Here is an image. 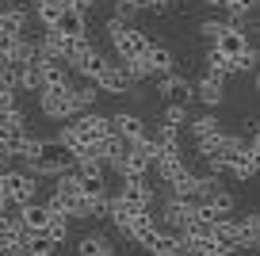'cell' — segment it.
Returning a JSON list of instances; mask_svg holds the SVG:
<instances>
[{"instance_id":"6da1fadb","label":"cell","mask_w":260,"mask_h":256,"mask_svg":"<svg viewBox=\"0 0 260 256\" xmlns=\"http://www.w3.org/2000/svg\"><path fill=\"white\" fill-rule=\"evenodd\" d=\"M107 39H111V50H115V61H138L142 54L149 50V35L138 31L130 23H119V19H107Z\"/></svg>"},{"instance_id":"7a4b0ae2","label":"cell","mask_w":260,"mask_h":256,"mask_svg":"<svg viewBox=\"0 0 260 256\" xmlns=\"http://www.w3.org/2000/svg\"><path fill=\"white\" fill-rule=\"evenodd\" d=\"M73 165V157L65 153V145L61 142H54V138H42V145H39V153L35 157H27V172H35V176H57L61 168H69Z\"/></svg>"},{"instance_id":"3957f363","label":"cell","mask_w":260,"mask_h":256,"mask_svg":"<svg viewBox=\"0 0 260 256\" xmlns=\"http://www.w3.org/2000/svg\"><path fill=\"white\" fill-rule=\"evenodd\" d=\"M39 107L50 122H69L77 115L73 104V84H57V88H42L39 92Z\"/></svg>"},{"instance_id":"277c9868","label":"cell","mask_w":260,"mask_h":256,"mask_svg":"<svg viewBox=\"0 0 260 256\" xmlns=\"http://www.w3.org/2000/svg\"><path fill=\"white\" fill-rule=\"evenodd\" d=\"M0 187H4V195H8L12 207L35 203V195H39L35 172H27V168H8V172H0Z\"/></svg>"},{"instance_id":"5b68a950","label":"cell","mask_w":260,"mask_h":256,"mask_svg":"<svg viewBox=\"0 0 260 256\" xmlns=\"http://www.w3.org/2000/svg\"><path fill=\"white\" fill-rule=\"evenodd\" d=\"M23 138H27V115H23V107L0 111V149H8L12 157H19Z\"/></svg>"},{"instance_id":"8992f818","label":"cell","mask_w":260,"mask_h":256,"mask_svg":"<svg viewBox=\"0 0 260 256\" xmlns=\"http://www.w3.org/2000/svg\"><path fill=\"white\" fill-rule=\"evenodd\" d=\"M69 122H73L77 138H81L84 145H96V142H104V138L111 134V119L100 115V111H77Z\"/></svg>"},{"instance_id":"52a82bcc","label":"cell","mask_w":260,"mask_h":256,"mask_svg":"<svg viewBox=\"0 0 260 256\" xmlns=\"http://www.w3.org/2000/svg\"><path fill=\"white\" fill-rule=\"evenodd\" d=\"M157 96L169 100V104H191L195 100V84L187 77H180V73H165L161 80H157Z\"/></svg>"},{"instance_id":"ba28073f","label":"cell","mask_w":260,"mask_h":256,"mask_svg":"<svg viewBox=\"0 0 260 256\" xmlns=\"http://www.w3.org/2000/svg\"><path fill=\"white\" fill-rule=\"evenodd\" d=\"M96 88H100V96H130L138 84H134V80L122 73L119 61H111V65H107V69L96 77Z\"/></svg>"},{"instance_id":"9c48e42d","label":"cell","mask_w":260,"mask_h":256,"mask_svg":"<svg viewBox=\"0 0 260 256\" xmlns=\"http://www.w3.org/2000/svg\"><path fill=\"white\" fill-rule=\"evenodd\" d=\"M191 214H195V199H172L169 195L157 222H165V230H172V233H184V226L191 222Z\"/></svg>"},{"instance_id":"30bf717a","label":"cell","mask_w":260,"mask_h":256,"mask_svg":"<svg viewBox=\"0 0 260 256\" xmlns=\"http://www.w3.org/2000/svg\"><path fill=\"white\" fill-rule=\"evenodd\" d=\"M241 23H245V19H241ZM241 23H234V19H226V31H222L218 39H214V46H211V50H218L222 57H237V54H241L245 46H252V42H249V35H245V27H241Z\"/></svg>"},{"instance_id":"8fae6325","label":"cell","mask_w":260,"mask_h":256,"mask_svg":"<svg viewBox=\"0 0 260 256\" xmlns=\"http://www.w3.org/2000/svg\"><path fill=\"white\" fill-rule=\"evenodd\" d=\"M157 230H161L157 214H153V210H142V214H134V218H130V226H126V233H122V237H126V241H134L138 248H146L149 241H153V233H157Z\"/></svg>"},{"instance_id":"7c38bea8","label":"cell","mask_w":260,"mask_h":256,"mask_svg":"<svg viewBox=\"0 0 260 256\" xmlns=\"http://www.w3.org/2000/svg\"><path fill=\"white\" fill-rule=\"evenodd\" d=\"M107 119H111V134L126 138V142L146 138V122H142V115H134V111H115V115H107Z\"/></svg>"},{"instance_id":"4fadbf2b","label":"cell","mask_w":260,"mask_h":256,"mask_svg":"<svg viewBox=\"0 0 260 256\" xmlns=\"http://www.w3.org/2000/svg\"><path fill=\"white\" fill-rule=\"evenodd\" d=\"M142 61H146L149 77H165V73L176 69V57H172V50L165 46V42H149V50L142 54Z\"/></svg>"},{"instance_id":"5bb4252c","label":"cell","mask_w":260,"mask_h":256,"mask_svg":"<svg viewBox=\"0 0 260 256\" xmlns=\"http://www.w3.org/2000/svg\"><path fill=\"white\" fill-rule=\"evenodd\" d=\"M16 214H19V226H23L31 237H42V230H46V222H50L46 203H23V207H16Z\"/></svg>"},{"instance_id":"9a60e30c","label":"cell","mask_w":260,"mask_h":256,"mask_svg":"<svg viewBox=\"0 0 260 256\" xmlns=\"http://www.w3.org/2000/svg\"><path fill=\"white\" fill-rule=\"evenodd\" d=\"M50 31H61V35H69V39H77V35H88V12L69 8V4H65L61 16H57V23L50 27Z\"/></svg>"},{"instance_id":"2e32d148","label":"cell","mask_w":260,"mask_h":256,"mask_svg":"<svg viewBox=\"0 0 260 256\" xmlns=\"http://www.w3.org/2000/svg\"><path fill=\"white\" fill-rule=\"evenodd\" d=\"M39 77H42V88H57V84H69V65L57 61V57H39Z\"/></svg>"},{"instance_id":"e0dca14e","label":"cell","mask_w":260,"mask_h":256,"mask_svg":"<svg viewBox=\"0 0 260 256\" xmlns=\"http://www.w3.org/2000/svg\"><path fill=\"white\" fill-rule=\"evenodd\" d=\"M195 100L199 104H207L214 111V107L226 104V80H214V77H203L199 84H195Z\"/></svg>"},{"instance_id":"ac0fdd59","label":"cell","mask_w":260,"mask_h":256,"mask_svg":"<svg viewBox=\"0 0 260 256\" xmlns=\"http://www.w3.org/2000/svg\"><path fill=\"white\" fill-rule=\"evenodd\" d=\"M77 256H115V245L107 233H84L77 241Z\"/></svg>"},{"instance_id":"d6986e66","label":"cell","mask_w":260,"mask_h":256,"mask_svg":"<svg viewBox=\"0 0 260 256\" xmlns=\"http://www.w3.org/2000/svg\"><path fill=\"white\" fill-rule=\"evenodd\" d=\"M195 203H207V207H211L218 218H226V214H234V210H237V195L226 191V187H214L207 199H195Z\"/></svg>"},{"instance_id":"ffe728a7","label":"cell","mask_w":260,"mask_h":256,"mask_svg":"<svg viewBox=\"0 0 260 256\" xmlns=\"http://www.w3.org/2000/svg\"><path fill=\"white\" fill-rule=\"evenodd\" d=\"M107 65H111V61H107V57L100 54V50H88V54H84L81 61L73 65V73H81L84 80H92V84H96V77H100V73L107 69Z\"/></svg>"},{"instance_id":"44dd1931","label":"cell","mask_w":260,"mask_h":256,"mask_svg":"<svg viewBox=\"0 0 260 256\" xmlns=\"http://www.w3.org/2000/svg\"><path fill=\"white\" fill-rule=\"evenodd\" d=\"M237 237H241V248H256L260 245V214L237 218Z\"/></svg>"},{"instance_id":"7402d4cb","label":"cell","mask_w":260,"mask_h":256,"mask_svg":"<svg viewBox=\"0 0 260 256\" xmlns=\"http://www.w3.org/2000/svg\"><path fill=\"white\" fill-rule=\"evenodd\" d=\"M61 8H65V0H35V19L50 31L57 23V16H61Z\"/></svg>"},{"instance_id":"603a6c76","label":"cell","mask_w":260,"mask_h":256,"mask_svg":"<svg viewBox=\"0 0 260 256\" xmlns=\"http://www.w3.org/2000/svg\"><path fill=\"white\" fill-rule=\"evenodd\" d=\"M96 100H100V88L92 84V80H84V84H77V88H73L77 111H96Z\"/></svg>"},{"instance_id":"cb8c5ba5","label":"cell","mask_w":260,"mask_h":256,"mask_svg":"<svg viewBox=\"0 0 260 256\" xmlns=\"http://www.w3.org/2000/svg\"><path fill=\"white\" fill-rule=\"evenodd\" d=\"M42 237H46L50 245H65V237H69V218H65V214H50Z\"/></svg>"},{"instance_id":"d4e9b609","label":"cell","mask_w":260,"mask_h":256,"mask_svg":"<svg viewBox=\"0 0 260 256\" xmlns=\"http://www.w3.org/2000/svg\"><path fill=\"white\" fill-rule=\"evenodd\" d=\"M191 134H195V142H199V138H211V134H222L218 115L207 111V115H199V119H191Z\"/></svg>"},{"instance_id":"484cf974","label":"cell","mask_w":260,"mask_h":256,"mask_svg":"<svg viewBox=\"0 0 260 256\" xmlns=\"http://www.w3.org/2000/svg\"><path fill=\"white\" fill-rule=\"evenodd\" d=\"M169 195H172V199H195V172H191V168L169 184Z\"/></svg>"},{"instance_id":"4316f807","label":"cell","mask_w":260,"mask_h":256,"mask_svg":"<svg viewBox=\"0 0 260 256\" xmlns=\"http://www.w3.org/2000/svg\"><path fill=\"white\" fill-rule=\"evenodd\" d=\"M226 172H230L234 180H252V176L260 172V168H256V161H252V153H241V157H237L234 165L226 168Z\"/></svg>"},{"instance_id":"83f0119b","label":"cell","mask_w":260,"mask_h":256,"mask_svg":"<svg viewBox=\"0 0 260 256\" xmlns=\"http://www.w3.org/2000/svg\"><path fill=\"white\" fill-rule=\"evenodd\" d=\"M153 142H157V149L161 153H169V149H184V145H180V130L176 126H157V134H153Z\"/></svg>"},{"instance_id":"f1b7e54d","label":"cell","mask_w":260,"mask_h":256,"mask_svg":"<svg viewBox=\"0 0 260 256\" xmlns=\"http://www.w3.org/2000/svg\"><path fill=\"white\" fill-rule=\"evenodd\" d=\"M207 77L226 80L230 77V57H222L218 50H207Z\"/></svg>"},{"instance_id":"f546056e","label":"cell","mask_w":260,"mask_h":256,"mask_svg":"<svg viewBox=\"0 0 260 256\" xmlns=\"http://www.w3.org/2000/svg\"><path fill=\"white\" fill-rule=\"evenodd\" d=\"M161 122L180 130L184 122H191V119H187V107H184V104H169V107H165V115H161Z\"/></svg>"},{"instance_id":"4dcf8cb0","label":"cell","mask_w":260,"mask_h":256,"mask_svg":"<svg viewBox=\"0 0 260 256\" xmlns=\"http://www.w3.org/2000/svg\"><path fill=\"white\" fill-rule=\"evenodd\" d=\"M134 16H138V4H134V0H115V16H111V19H119V23H130Z\"/></svg>"},{"instance_id":"1f68e13d","label":"cell","mask_w":260,"mask_h":256,"mask_svg":"<svg viewBox=\"0 0 260 256\" xmlns=\"http://www.w3.org/2000/svg\"><path fill=\"white\" fill-rule=\"evenodd\" d=\"M222 31H226V19H203V23H199V35H203L207 42H214Z\"/></svg>"},{"instance_id":"d6a6232c","label":"cell","mask_w":260,"mask_h":256,"mask_svg":"<svg viewBox=\"0 0 260 256\" xmlns=\"http://www.w3.org/2000/svg\"><path fill=\"white\" fill-rule=\"evenodd\" d=\"M12 107H19L16 92H8V88H0V111H12Z\"/></svg>"},{"instance_id":"836d02e7","label":"cell","mask_w":260,"mask_h":256,"mask_svg":"<svg viewBox=\"0 0 260 256\" xmlns=\"http://www.w3.org/2000/svg\"><path fill=\"white\" fill-rule=\"evenodd\" d=\"M8 168H12V153L0 149V172H8Z\"/></svg>"},{"instance_id":"e575fe53","label":"cell","mask_w":260,"mask_h":256,"mask_svg":"<svg viewBox=\"0 0 260 256\" xmlns=\"http://www.w3.org/2000/svg\"><path fill=\"white\" fill-rule=\"evenodd\" d=\"M0 256H23V248H16V245H0Z\"/></svg>"},{"instance_id":"d590c367","label":"cell","mask_w":260,"mask_h":256,"mask_svg":"<svg viewBox=\"0 0 260 256\" xmlns=\"http://www.w3.org/2000/svg\"><path fill=\"white\" fill-rule=\"evenodd\" d=\"M8 210H16V207L8 203V195H4V187H0V214H8Z\"/></svg>"},{"instance_id":"8d00e7d4","label":"cell","mask_w":260,"mask_h":256,"mask_svg":"<svg viewBox=\"0 0 260 256\" xmlns=\"http://www.w3.org/2000/svg\"><path fill=\"white\" fill-rule=\"evenodd\" d=\"M4 4H8V8H23L27 0H4Z\"/></svg>"},{"instance_id":"74e56055","label":"cell","mask_w":260,"mask_h":256,"mask_svg":"<svg viewBox=\"0 0 260 256\" xmlns=\"http://www.w3.org/2000/svg\"><path fill=\"white\" fill-rule=\"evenodd\" d=\"M134 4H138V12H142V8L149 12V4H153V0H134Z\"/></svg>"},{"instance_id":"f35d334b","label":"cell","mask_w":260,"mask_h":256,"mask_svg":"<svg viewBox=\"0 0 260 256\" xmlns=\"http://www.w3.org/2000/svg\"><path fill=\"white\" fill-rule=\"evenodd\" d=\"M252 88H256V92H260V69H256V77H252Z\"/></svg>"},{"instance_id":"ab89813d","label":"cell","mask_w":260,"mask_h":256,"mask_svg":"<svg viewBox=\"0 0 260 256\" xmlns=\"http://www.w3.org/2000/svg\"><path fill=\"white\" fill-rule=\"evenodd\" d=\"M245 4H249V8H252V12H256V8H260V0H245Z\"/></svg>"},{"instance_id":"60d3db41","label":"cell","mask_w":260,"mask_h":256,"mask_svg":"<svg viewBox=\"0 0 260 256\" xmlns=\"http://www.w3.org/2000/svg\"><path fill=\"white\" fill-rule=\"evenodd\" d=\"M199 4H211V8H218V0H199Z\"/></svg>"},{"instance_id":"b9f144b4","label":"cell","mask_w":260,"mask_h":256,"mask_svg":"<svg viewBox=\"0 0 260 256\" xmlns=\"http://www.w3.org/2000/svg\"><path fill=\"white\" fill-rule=\"evenodd\" d=\"M169 4H180V0H169Z\"/></svg>"},{"instance_id":"7bdbcfd3","label":"cell","mask_w":260,"mask_h":256,"mask_svg":"<svg viewBox=\"0 0 260 256\" xmlns=\"http://www.w3.org/2000/svg\"><path fill=\"white\" fill-rule=\"evenodd\" d=\"M256 50H260V46H256Z\"/></svg>"}]
</instances>
